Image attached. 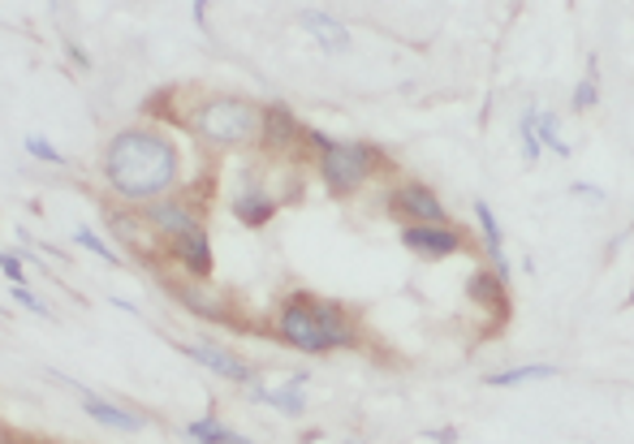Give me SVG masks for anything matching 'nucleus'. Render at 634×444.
<instances>
[{"label": "nucleus", "mask_w": 634, "mask_h": 444, "mask_svg": "<svg viewBox=\"0 0 634 444\" xmlns=\"http://www.w3.org/2000/svg\"><path fill=\"white\" fill-rule=\"evenodd\" d=\"M595 99H600V91H595V61H591V78L579 83V91H574V113H588Z\"/></svg>", "instance_id": "nucleus-26"}, {"label": "nucleus", "mask_w": 634, "mask_h": 444, "mask_svg": "<svg viewBox=\"0 0 634 444\" xmlns=\"http://www.w3.org/2000/svg\"><path fill=\"white\" fill-rule=\"evenodd\" d=\"M557 367L548 362H527V367H509V371H493L488 376V389H514V384H536V380H552Z\"/></svg>", "instance_id": "nucleus-20"}, {"label": "nucleus", "mask_w": 634, "mask_h": 444, "mask_svg": "<svg viewBox=\"0 0 634 444\" xmlns=\"http://www.w3.org/2000/svg\"><path fill=\"white\" fill-rule=\"evenodd\" d=\"M186 436L194 444H255V441H246V436H237L233 427H225L216 414H203V419L186 423Z\"/></svg>", "instance_id": "nucleus-18"}, {"label": "nucleus", "mask_w": 634, "mask_h": 444, "mask_svg": "<svg viewBox=\"0 0 634 444\" xmlns=\"http://www.w3.org/2000/svg\"><path fill=\"white\" fill-rule=\"evenodd\" d=\"M466 294H471V303H475V307H484V311H488V332H500V324L509 319V294H505V281H500L497 272H488V267L471 272Z\"/></svg>", "instance_id": "nucleus-10"}, {"label": "nucleus", "mask_w": 634, "mask_h": 444, "mask_svg": "<svg viewBox=\"0 0 634 444\" xmlns=\"http://www.w3.org/2000/svg\"><path fill=\"white\" fill-rule=\"evenodd\" d=\"M574 194H579V199H591V203H604V194H600L595 186H588V181H579V186H574Z\"/></svg>", "instance_id": "nucleus-29"}, {"label": "nucleus", "mask_w": 634, "mask_h": 444, "mask_svg": "<svg viewBox=\"0 0 634 444\" xmlns=\"http://www.w3.org/2000/svg\"><path fill=\"white\" fill-rule=\"evenodd\" d=\"M298 22H303V31H307L324 52H332V56H341V52L350 47V27L337 22V18H328V13H319V9H307Z\"/></svg>", "instance_id": "nucleus-15"}, {"label": "nucleus", "mask_w": 634, "mask_h": 444, "mask_svg": "<svg viewBox=\"0 0 634 444\" xmlns=\"http://www.w3.org/2000/svg\"><path fill=\"white\" fill-rule=\"evenodd\" d=\"M389 212H393V216H402L406 224H445L450 221V212H445L441 194H436L432 186H423V181H402V186H393V194H389Z\"/></svg>", "instance_id": "nucleus-5"}, {"label": "nucleus", "mask_w": 634, "mask_h": 444, "mask_svg": "<svg viewBox=\"0 0 634 444\" xmlns=\"http://www.w3.org/2000/svg\"><path fill=\"white\" fill-rule=\"evenodd\" d=\"M169 260L186 272V276H194V281H208L212 276V237H208V229H190V233H181L169 242Z\"/></svg>", "instance_id": "nucleus-9"}, {"label": "nucleus", "mask_w": 634, "mask_h": 444, "mask_svg": "<svg viewBox=\"0 0 634 444\" xmlns=\"http://www.w3.org/2000/svg\"><path fill=\"white\" fill-rule=\"evenodd\" d=\"M186 358H194L199 367H208L212 376H221L229 384H255V367L246 362V358L229 355L221 346H212V341H199V346H181Z\"/></svg>", "instance_id": "nucleus-11"}, {"label": "nucleus", "mask_w": 634, "mask_h": 444, "mask_svg": "<svg viewBox=\"0 0 634 444\" xmlns=\"http://www.w3.org/2000/svg\"><path fill=\"white\" fill-rule=\"evenodd\" d=\"M27 444H52V441H27Z\"/></svg>", "instance_id": "nucleus-33"}, {"label": "nucleus", "mask_w": 634, "mask_h": 444, "mask_svg": "<svg viewBox=\"0 0 634 444\" xmlns=\"http://www.w3.org/2000/svg\"><path fill=\"white\" fill-rule=\"evenodd\" d=\"M475 224H479V233H484V246H488V260H493V272H497L500 281L509 276V260H505V237H500V221L497 212L479 199L475 203Z\"/></svg>", "instance_id": "nucleus-17"}, {"label": "nucleus", "mask_w": 634, "mask_h": 444, "mask_svg": "<svg viewBox=\"0 0 634 444\" xmlns=\"http://www.w3.org/2000/svg\"><path fill=\"white\" fill-rule=\"evenodd\" d=\"M9 298H13L18 307H27L31 315H40V319H52V311L44 307V298H35V294H31L27 285H13V289H9Z\"/></svg>", "instance_id": "nucleus-23"}, {"label": "nucleus", "mask_w": 634, "mask_h": 444, "mask_svg": "<svg viewBox=\"0 0 634 444\" xmlns=\"http://www.w3.org/2000/svg\"><path fill=\"white\" fill-rule=\"evenodd\" d=\"M74 242H78V246H87L91 255H99V260H108V264H121V260H117V255L108 251V242H99V237H95L91 229H78V233H74Z\"/></svg>", "instance_id": "nucleus-25"}, {"label": "nucleus", "mask_w": 634, "mask_h": 444, "mask_svg": "<svg viewBox=\"0 0 634 444\" xmlns=\"http://www.w3.org/2000/svg\"><path fill=\"white\" fill-rule=\"evenodd\" d=\"M4 444H27V436H4Z\"/></svg>", "instance_id": "nucleus-31"}, {"label": "nucleus", "mask_w": 634, "mask_h": 444, "mask_svg": "<svg viewBox=\"0 0 634 444\" xmlns=\"http://www.w3.org/2000/svg\"><path fill=\"white\" fill-rule=\"evenodd\" d=\"M142 221L151 224V233H160L165 242H173V237L190 233V229H203V212H199L194 203H186L181 194H165V199L147 203V216H142Z\"/></svg>", "instance_id": "nucleus-7"}, {"label": "nucleus", "mask_w": 634, "mask_h": 444, "mask_svg": "<svg viewBox=\"0 0 634 444\" xmlns=\"http://www.w3.org/2000/svg\"><path fill=\"white\" fill-rule=\"evenodd\" d=\"M518 138H522V156H527V160H540V138H536V113H522V121H518Z\"/></svg>", "instance_id": "nucleus-22"}, {"label": "nucleus", "mask_w": 634, "mask_h": 444, "mask_svg": "<svg viewBox=\"0 0 634 444\" xmlns=\"http://www.w3.org/2000/svg\"><path fill=\"white\" fill-rule=\"evenodd\" d=\"M402 246L419 260H450L462 251V229L445 224H402Z\"/></svg>", "instance_id": "nucleus-6"}, {"label": "nucleus", "mask_w": 634, "mask_h": 444, "mask_svg": "<svg viewBox=\"0 0 634 444\" xmlns=\"http://www.w3.org/2000/svg\"><path fill=\"white\" fill-rule=\"evenodd\" d=\"M303 142V121L294 117V108L289 104H264V113H260V147L272 151V156H289L294 147Z\"/></svg>", "instance_id": "nucleus-8"}, {"label": "nucleus", "mask_w": 634, "mask_h": 444, "mask_svg": "<svg viewBox=\"0 0 634 444\" xmlns=\"http://www.w3.org/2000/svg\"><path fill=\"white\" fill-rule=\"evenodd\" d=\"M276 337L303 355H328L359 346V319L341 303H328L316 294H289L276 311Z\"/></svg>", "instance_id": "nucleus-2"}, {"label": "nucleus", "mask_w": 634, "mask_h": 444, "mask_svg": "<svg viewBox=\"0 0 634 444\" xmlns=\"http://www.w3.org/2000/svg\"><path fill=\"white\" fill-rule=\"evenodd\" d=\"M432 441H441V444H457V432H450V427H441V432H432Z\"/></svg>", "instance_id": "nucleus-30"}, {"label": "nucleus", "mask_w": 634, "mask_h": 444, "mask_svg": "<svg viewBox=\"0 0 634 444\" xmlns=\"http://www.w3.org/2000/svg\"><path fill=\"white\" fill-rule=\"evenodd\" d=\"M251 401H264V405H272V410H281L285 419H298V414H307L303 376H298V380H289V384H281V389H260V384H251Z\"/></svg>", "instance_id": "nucleus-16"}, {"label": "nucleus", "mask_w": 634, "mask_h": 444, "mask_svg": "<svg viewBox=\"0 0 634 444\" xmlns=\"http://www.w3.org/2000/svg\"><path fill=\"white\" fill-rule=\"evenodd\" d=\"M384 165H389L384 151L371 147V142H328V147H319V156H316L319 181H324L328 194H337V199L362 190Z\"/></svg>", "instance_id": "nucleus-4"}, {"label": "nucleus", "mask_w": 634, "mask_h": 444, "mask_svg": "<svg viewBox=\"0 0 634 444\" xmlns=\"http://www.w3.org/2000/svg\"><path fill=\"white\" fill-rule=\"evenodd\" d=\"M341 444H362V441H341Z\"/></svg>", "instance_id": "nucleus-34"}, {"label": "nucleus", "mask_w": 634, "mask_h": 444, "mask_svg": "<svg viewBox=\"0 0 634 444\" xmlns=\"http://www.w3.org/2000/svg\"><path fill=\"white\" fill-rule=\"evenodd\" d=\"M260 104L255 99H242V95H212V99H199L190 113H186V130L194 134L199 142L208 147H251L260 142Z\"/></svg>", "instance_id": "nucleus-3"}, {"label": "nucleus", "mask_w": 634, "mask_h": 444, "mask_svg": "<svg viewBox=\"0 0 634 444\" xmlns=\"http://www.w3.org/2000/svg\"><path fill=\"white\" fill-rule=\"evenodd\" d=\"M233 216L246 224V229H264L276 216V199H272L264 186H242L233 194Z\"/></svg>", "instance_id": "nucleus-14"}, {"label": "nucleus", "mask_w": 634, "mask_h": 444, "mask_svg": "<svg viewBox=\"0 0 634 444\" xmlns=\"http://www.w3.org/2000/svg\"><path fill=\"white\" fill-rule=\"evenodd\" d=\"M190 9H194V27L208 31V0H190Z\"/></svg>", "instance_id": "nucleus-28"}, {"label": "nucleus", "mask_w": 634, "mask_h": 444, "mask_svg": "<svg viewBox=\"0 0 634 444\" xmlns=\"http://www.w3.org/2000/svg\"><path fill=\"white\" fill-rule=\"evenodd\" d=\"M104 181L108 190L130 203V208H147L165 194H173L181 178V151L169 134L151 130V126H135L108 138L104 147Z\"/></svg>", "instance_id": "nucleus-1"}, {"label": "nucleus", "mask_w": 634, "mask_h": 444, "mask_svg": "<svg viewBox=\"0 0 634 444\" xmlns=\"http://www.w3.org/2000/svg\"><path fill=\"white\" fill-rule=\"evenodd\" d=\"M536 138H540V147H552L557 156H570V142L561 138L557 113H536Z\"/></svg>", "instance_id": "nucleus-21"}, {"label": "nucleus", "mask_w": 634, "mask_h": 444, "mask_svg": "<svg viewBox=\"0 0 634 444\" xmlns=\"http://www.w3.org/2000/svg\"><path fill=\"white\" fill-rule=\"evenodd\" d=\"M173 298H178L190 315H199V319H212V324H229V319H233L221 289H208V285H178Z\"/></svg>", "instance_id": "nucleus-12"}, {"label": "nucleus", "mask_w": 634, "mask_h": 444, "mask_svg": "<svg viewBox=\"0 0 634 444\" xmlns=\"http://www.w3.org/2000/svg\"><path fill=\"white\" fill-rule=\"evenodd\" d=\"M0 444H4V423H0Z\"/></svg>", "instance_id": "nucleus-32"}, {"label": "nucleus", "mask_w": 634, "mask_h": 444, "mask_svg": "<svg viewBox=\"0 0 634 444\" xmlns=\"http://www.w3.org/2000/svg\"><path fill=\"white\" fill-rule=\"evenodd\" d=\"M113 233L135 251V255H151V242H147V233H151V224L142 221V212H113Z\"/></svg>", "instance_id": "nucleus-19"}, {"label": "nucleus", "mask_w": 634, "mask_h": 444, "mask_svg": "<svg viewBox=\"0 0 634 444\" xmlns=\"http://www.w3.org/2000/svg\"><path fill=\"white\" fill-rule=\"evenodd\" d=\"M83 410H87L99 427H108V432H142V427H147V419H142V414L126 410V405H117V401L95 398V393H87V389H83Z\"/></svg>", "instance_id": "nucleus-13"}, {"label": "nucleus", "mask_w": 634, "mask_h": 444, "mask_svg": "<svg viewBox=\"0 0 634 444\" xmlns=\"http://www.w3.org/2000/svg\"><path fill=\"white\" fill-rule=\"evenodd\" d=\"M27 151H31L35 160H44V165H65V156H61L47 138H40V134H31V138H27Z\"/></svg>", "instance_id": "nucleus-24"}, {"label": "nucleus", "mask_w": 634, "mask_h": 444, "mask_svg": "<svg viewBox=\"0 0 634 444\" xmlns=\"http://www.w3.org/2000/svg\"><path fill=\"white\" fill-rule=\"evenodd\" d=\"M0 272L9 276V285H22V260H18V255L0 251Z\"/></svg>", "instance_id": "nucleus-27"}]
</instances>
